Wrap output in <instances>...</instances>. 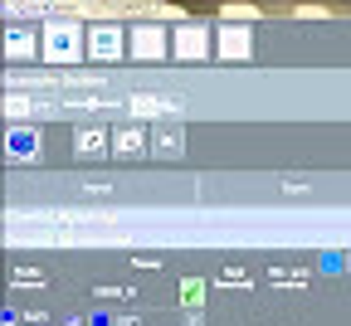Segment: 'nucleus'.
<instances>
[{
    "label": "nucleus",
    "instance_id": "f257e3e1",
    "mask_svg": "<svg viewBox=\"0 0 351 326\" xmlns=\"http://www.w3.org/2000/svg\"><path fill=\"white\" fill-rule=\"evenodd\" d=\"M10 151L15 156H34V131H15L10 136Z\"/></svg>",
    "mask_w": 351,
    "mask_h": 326
}]
</instances>
